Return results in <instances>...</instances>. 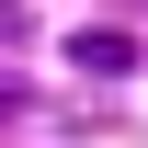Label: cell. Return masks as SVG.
I'll return each mask as SVG.
<instances>
[{
    "instance_id": "cell-1",
    "label": "cell",
    "mask_w": 148,
    "mask_h": 148,
    "mask_svg": "<svg viewBox=\"0 0 148 148\" xmlns=\"http://www.w3.org/2000/svg\"><path fill=\"white\" fill-rule=\"evenodd\" d=\"M69 69H80V80H125V69H137V34L91 23V34H69Z\"/></svg>"
}]
</instances>
